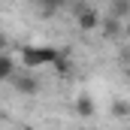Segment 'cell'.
<instances>
[{
  "label": "cell",
  "instance_id": "1",
  "mask_svg": "<svg viewBox=\"0 0 130 130\" xmlns=\"http://www.w3.org/2000/svg\"><path fill=\"white\" fill-rule=\"evenodd\" d=\"M21 58H24L27 67H42V64H55V61H58V52H55V48H39V45H33V48H24V52H21Z\"/></svg>",
  "mask_w": 130,
  "mask_h": 130
},
{
  "label": "cell",
  "instance_id": "2",
  "mask_svg": "<svg viewBox=\"0 0 130 130\" xmlns=\"http://www.w3.org/2000/svg\"><path fill=\"white\" fill-rule=\"evenodd\" d=\"M76 21H79V27L82 30H94L100 24V15L91 9V6H79V15H76Z\"/></svg>",
  "mask_w": 130,
  "mask_h": 130
},
{
  "label": "cell",
  "instance_id": "3",
  "mask_svg": "<svg viewBox=\"0 0 130 130\" xmlns=\"http://www.w3.org/2000/svg\"><path fill=\"white\" fill-rule=\"evenodd\" d=\"M100 30H103V36L115 39L118 33H124V27H121V21H118L115 15H106V18H100Z\"/></svg>",
  "mask_w": 130,
  "mask_h": 130
},
{
  "label": "cell",
  "instance_id": "4",
  "mask_svg": "<svg viewBox=\"0 0 130 130\" xmlns=\"http://www.w3.org/2000/svg\"><path fill=\"white\" fill-rule=\"evenodd\" d=\"M12 76H15V61H12L6 52H0V79H3V82H9Z\"/></svg>",
  "mask_w": 130,
  "mask_h": 130
},
{
  "label": "cell",
  "instance_id": "5",
  "mask_svg": "<svg viewBox=\"0 0 130 130\" xmlns=\"http://www.w3.org/2000/svg\"><path fill=\"white\" fill-rule=\"evenodd\" d=\"M33 3H36V9H39L45 18H48V15H55V12L64 6V0H33Z\"/></svg>",
  "mask_w": 130,
  "mask_h": 130
},
{
  "label": "cell",
  "instance_id": "6",
  "mask_svg": "<svg viewBox=\"0 0 130 130\" xmlns=\"http://www.w3.org/2000/svg\"><path fill=\"white\" fill-rule=\"evenodd\" d=\"M12 85H15L21 94H33V91H36V82H33L30 76H12Z\"/></svg>",
  "mask_w": 130,
  "mask_h": 130
},
{
  "label": "cell",
  "instance_id": "7",
  "mask_svg": "<svg viewBox=\"0 0 130 130\" xmlns=\"http://www.w3.org/2000/svg\"><path fill=\"white\" fill-rule=\"evenodd\" d=\"M130 12V0H115V6H112V12L109 15H115V18H124Z\"/></svg>",
  "mask_w": 130,
  "mask_h": 130
},
{
  "label": "cell",
  "instance_id": "8",
  "mask_svg": "<svg viewBox=\"0 0 130 130\" xmlns=\"http://www.w3.org/2000/svg\"><path fill=\"white\" fill-rule=\"evenodd\" d=\"M82 115H94V103H91V97H79V106H76Z\"/></svg>",
  "mask_w": 130,
  "mask_h": 130
},
{
  "label": "cell",
  "instance_id": "9",
  "mask_svg": "<svg viewBox=\"0 0 130 130\" xmlns=\"http://www.w3.org/2000/svg\"><path fill=\"white\" fill-rule=\"evenodd\" d=\"M3 48H6V36L0 33V52H3Z\"/></svg>",
  "mask_w": 130,
  "mask_h": 130
},
{
  "label": "cell",
  "instance_id": "10",
  "mask_svg": "<svg viewBox=\"0 0 130 130\" xmlns=\"http://www.w3.org/2000/svg\"><path fill=\"white\" fill-rule=\"evenodd\" d=\"M124 36H127V39H130V21H127V24H124Z\"/></svg>",
  "mask_w": 130,
  "mask_h": 130
},
{
  "label": "cell",
  "instance_id": "11",
  "mask_svg": "<svg viewBox=\"0 0 130 130\" xmlns=\"http://www.w3.org/2000/svg\"><path fill=\"white\" fill-rule=\"evenodd\" d=\"M127 82H130V73H127Z\"/></svg>",
  "mask_w": 130,
  "mask_h": 130
}]
</instances>
